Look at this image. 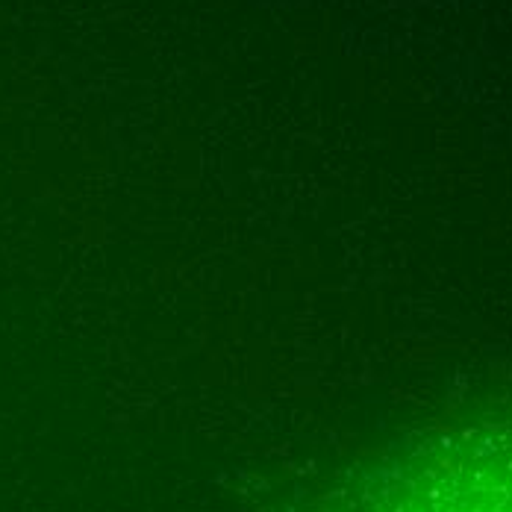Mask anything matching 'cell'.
<instances>
[{"label": "cell", "instance_id": "1", "mask_svg": "<svg viewBox=\"0 0 512 512\" xmlns=\"http://www.w3.org/2000/svg\"><path fill=\"white\" fill-rule=\"evenodd\" d=\"M339 512H512V424L415 445L362 477Z\"/></svg>", "mask_w": 512, "mask_h": 512}]
</instances>
